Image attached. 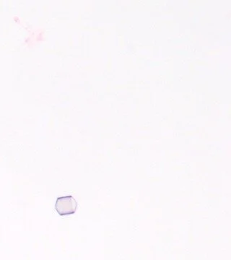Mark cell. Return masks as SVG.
I'll use <instances>...</instances> for the list:
<instances>
[{"mask_svg":"<svg viewBox=\"0 0 231 260\" xmlns=\"http://www.w3.org/2000/svg\"><path fill=\"white\" fill-rule=\"evenodd\" d=\"M54 208L56 213L61 216L73 215L76 213L78 209V203L74 197L71 195L59 197L56 200Z\"/></svg>","mask_w":231,"mask_h":260,"instance_id":"6da1fadb","label":"cell"}]
</instances>
